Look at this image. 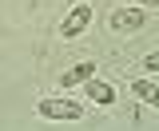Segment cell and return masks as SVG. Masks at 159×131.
<instances>
[{
	"mask_svg": "<svg viewBox=\"0 0 159 131\" xmlns=\"http://www.w3.org/2000/svg\"><path fill=\"white\" fill-rule=\"evenodd\" d=\"M84 95H88L92 103H99V107H111V103H116V84H103V79L92 75V79L84 84Z\"/></svg>",
	"mask_w": 159,
	"mask_h": 131,
	"instance_id": "277c9868",
	"label": "cell"
},
{
	"mask_svg": "<svg viewBox=\"0 0 159 131\" xmlns=\"http://www.w3.org/2000/svg\"><path fill=\"white\" fill-rule=\"evenodd\" d=\"M88 24H92V4H88V0H80L76 8L68 12V20L60 24V36H64V40H76L80 32H88Z\"/></svg>",
	"mask_w": 159,
	"mask_h": 131,
	"instance_id": "3957f363",
	"label": "cell"
},
{
	"mask_svg": "<svg viewBox=\"0 0 159 131\" xmlns=\"http://www.w3.org/2000/svg\"><path fill=\"white\" fill-rule=\"evenodd\" d=\"M131 95H135L139 103H147V107H159V88L147 84V79H135V84H131Z\"/></svg>",
	"mask_w": 159,
	"mask_h": 131,
	"instance_id": "8992f818",
	"label": "cell"
},
{
	"mask_svg": "<svg viewBox=\"0 0 159 131\" xmlns=\"http://www.w3.org/2000/svg\"><path fill=\"white\" fill-rule=\"evenodd\" d=\"M143 68H147V72H159V52H147V56H143Z\"/></svg>",
	"mask_w": 159,
	"mask_h": 131,
	"instance_id": "52a82bcc",
	"label": "cell"
},
{
	"mask_svg": "<svg viewBox=\"0 0 159 131\" xmlns=\"http://www.w3.org/2000/svg\"><path fill=\"white\" fill-rule=\"evenodd\" d=\"M143 24H147V12L143 8H116L111 12V20H107V28L111 32H143Z\"/></svg>",
	"mask_w": 159,
	"mask_h": 131,
	"instance_id": "7a4b0ae2",
	"label": "cell"
},
{
	"mask_svg": "<svg viewBox=\"0 0 159 131\" xmlns=\"http://www.w3.org/2000/svg\"><path fill=\"white\" fill-rule=\"evenodd\" d=\"M36 111L44 119H80L84 115V103L80 99H68V95H48V99H40Z\"/></svg>",
	"mask_w": 159,
	"mask_h": 131,
	"instance_id": "6da1fadb",
	"label": "cell"
},
{
	"mask_svg": "<svg viewBox=\"0 0 159 131\" xmlns=\"http://www.w3.org/2000/svg\"><path fill=\"white\" fill-rule=\"evenodd\" d=\"M139 8H159V0H139Z\"/></svg>",
	"mask_w": 159,
	"mask_h": 131,
	"instance_id": "ba28073f",
	"label": "cell"
},
{
	"mask_svg": "<svg viewBox=\"0 0 159 131\" xmlns=\"http://www.w3.org/2000/svg\"><path fill=\"white\" fill-rule=\"evenodd\" d=\"M96 75V64H76V68H68V72L60 75V88H76V84H88Z\"/></svg>",
	"mask_w": 159,
	"mask_h": 131,
	"instance_id": "5b68a950",
	"label": "cell"
}]
</instances>
